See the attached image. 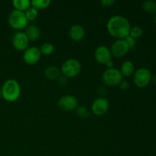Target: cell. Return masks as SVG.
Segmentation results:
<instances>
[{
    "instance_id": "52a82bcc",
    "label": "cell",
    "mask_w": 156,
    "mask_h": 156,
    "mask_svg": "<svg viewBox=\"0 0 156 156\" xmlns=\"http://www.w3.org/2000/svg\"><path fill=\"white\" fill-rule=\"evenodd\" d=\"M58 106L64 111H74L78 107V100L74 95L65 94L58 100Z\"/></svg>"
},
{
    "instance_id": "5b68a950",
    "label": "cell",
    "mask_w": 156,
    "mask_h": 156,
    "mask_svg": "<svg viewBox=\"0 0 156 156\" xmlns=\"http://www.w3.org/2000/svg\"><path fill=\"white\" fill-rule=\"evenodd\" d=\"M123 80V76L120 70L116 68L107 69L101 76V81L105 85L109 87L119 85Z\"/></svg>"
},
{
    "instance_id": "f1b7e54d",
    "label": "cell",
    "mask_w": 156,
    "mask_h": 156,
    "mask_svg": "<svg viewBox=\"0 0 156 156\" xmlns=\"http://www.w3.org/2000/svg\"><path fill=\"white\" fill-rule=\"evenodd\" d=\"M152 81L153 82L154 84H155L156 85V74L154 75V76L152 77Z\"/></svg>"
},
{
    "instance_id": "f546056e",
    "label": "cell",
    "mask_w": 156,
    "mask_h": 156,
    "mask_svg": "<svg viewBox=\"0 0 156 156\" xmlns=\"http://www.w3.org/2000/svg\"><path fill=\"white\" fill-rule=\"evenodd\" d=\"M2 97V89L0 88V98Z\"/></svg>"
},
{
    "instance_id": "603a6c76",
    "label": "cell",
    "mask_w": 156,
    "mask_h": 156,
    "mask_svg": "<svg viewBox=\"0 0 156 156\" xmlns=\"http://www.w3.org/2000/svg\"><path fill=\"white\" fill-rule=\"evenodd\" d=\"M143 29L139 26H134V27H131L130 30H129V36L133 37V38H138L143 35Z\"/></svg>"
},
{
    "instance_id": "4316f807",
    "label": "cell",
    "mask_w": 156,
    "mask_h": 156,
    "mask_svg": "<svg viewBox=\"0 0 156 156\" xmlns=\"http://www.w3.org/2000/svg\"><path fill=\"white\" fill-rule=\"evenodd\" d=\"M58 82H59V85L63 86V85H66V83L68 82V79L66 77H65L64 76H62L58 79Z\"/></svg>"
},
{
    "instance_id": "d6986e66",
    "label": "cell",
    "mask_w": 156,
    "mask_h": 156,
    "mask_svg": "<svg viewBox=\"0 0 156 156\" xmlns=\"http://www.w3.org/2000/svg\"><path fill=\"white\" fill-rule=\"evenodd\" d=\"M40 50H41V54L44 56H50L54 52L55 47L51 43H44L41 45Z\"/></svg>"
},
{
    "instance_id": "7402d4cb",
    "label": "cell",
    "mask_w": 156,
    "mask_h": 156,
    "mask_svg": "<svg viewBox=\"0 0 156 156\" xmlns=\"http://www.w3.org/2000/svg\"><path fill=\"white\" fill-rule=\"evenodd\" d=\"M24 13H25L26 18L28 21H34L38 15V10L30 6L28 9L25 11Z\"/></svg>"
},
{
    "instance_id": "5bb4252c",
    "label": "cell",
    "mask_w": 156,
    "mask_h": 156,
    "mask_svg": "<svg viewBox=\"0 0 156 156\" xmlns=\"http://www.w3.org/2000/svg\"><path fill=\"white\" fill-rule=\"evenodd\" d=\"M44 75L50 80L58 79L61 76L60 69H59L56 66H50L45 69Z\"/></svg>"
},
{
    "instance_id": "9a60e30c",
    "label": "cell",
    "mask_w": 156,
    "mask_h": 156,
    "mask_svg": "<svg viewBox=\"0 0 156 156\" xmlns=\"http://www.w3.org/2000/svg\"><path fill=\"white\" fill-rule=\"evenodd\" d=\"M134 69H135V67H134V64L133 63V62L126 60L124 61L120 66V72L122 76L128 77L134 73Z\"/></svg>"
},
{
    "instance_id": "83f0119b",
    "label": "cell",
    "mask_w": 156,
    "mask_h": 156,
    "mask_svg": "<svg viewBox=\"0 0 156 156\" xmlns=\"http://www.w3.org/2000/svg\"><path fill=\"white\" fill-rule=\"evenodd\" d=\"M114 62H113L112 60L109 61L108 62H107L106 64H105V66H106L107 67H108V69H111V68H114Z\"/></svg>"
},
{
    "instance_id": "484cf974",
    "label": "cell",
    "mask_w": 156,
    "mask_h": 156,
    "mask_svg": "<svg viewBox=\"0 0 156 156\" xmlns=\"http://www.w3.org/2000/svg\"><path fill=\"white\" fill-rule=\"evenodd\" d=\"M114 2H115L114 0H101V4L105 7H111L112 5L114 4Z\"/></svg>"
},
{
    "instance_id": "2e32d148",
    "label": "cell",
    "mask_w": 156,
    "mask_h": 156,
    "mask_svg": "<svg viewBox=\"0 0 156 156\" xmlns=\"http://www.w3.org/2000/svg\"><path fill=\"white\" fill-rule=\"evenodd\" d=\"M26 35L28 37L29 41H37L41 36V30L37 26L29 25L26 29Z\"/></svg>"
},
{
    "instance_id": "6da1fadb",
    "label": "cell",
    "mask_w": 156,
    "mask_h": 156,
    "mask_svg": "<svg viewBox=\"0 0 156 156\" xmlns=\"http://www.w3.org/2000/svg\"><path fill=\"white\" fill-rule=\"evenodd\" d=\"M130 28L129 21L126 17L122 15H114L107 23L108 32L117 40L125 39L129 34Z\"/></svg>"
},
{
    "instance_id": "4fadbf2b",
    "label": "cell",
    "mask_w": 156,
    "mask_h": 156,
    "mask_svg": "<svg viewBox=\"0 0 156 156\" xmlns=\"http://www.w3.org/2000/svg\"><path fill=\"white\" fill-rule=\"evenodd\" d=\"M85 31L84 27L81 24H75L70 27L69 30V35L73 41L79 42L84 38Z\"/></svg>"
},
{
    "instance_id": "d4e9b609",
    "label": "cell",
    "mask_w": 156,
    "mask_h": 156,
    "mask_svg": "<svg viewBox=\"0 0 156 156\" xmlns=\"http://www.w3.org/2000/svg\"><path fill=\"white\" fill-rule=\"evenodd\" d=\"M119 87H120V89L122 90H126L129 88V83L126 80H122L120 82V83L119 84Z\"/></svg>"
},
{
    "instance_id": "cb8c5ba5",
    "label": "cell",
    "mask_w": 156,
    "mask_h": 156,
    "mask_svg": "<svg viewBox=\"0 0 156 156\" xmlns=\"http://www.w3.org/2000/svg\"><path fill=\"white\" fill-rule=\"evenodd\" d=\"M125 41H126V44H128V46H129V49H132L134 47L136 46V39L135 38H133V37L129 36V35H128L127 37H126V38H125Z\"/></svg>"
},
{
    "instance_id": "277c9868",
    "label": "cell",
    "mask_w": 156,
    "mask_h": 156,
    "mask_svg": "<svg viewBox=\"0 0 156 156\" xmlns=\"http://www.w3.org/2000/svg\"><path fill=\"white\" fill-rule=\"evenodd\" d=\"M8 21L9 24L12 28L16 29V30H21V29L24 28L27 26L28 20L26 18L25 13L24 12L15 10L10 12L8 18Z\"/></svg>"
},
{
    "instance_id": "7c38bea8",
    "label": "cell",
    "mask_w": 156,
    "mask_h": 156,
    "mask_svg": "<svg viewBox=\"0 0 156 156\" xmlns=\"http://www.w3.org/2000/svg\"><path fill=\"white\" fill-rule=\"evenodd\" d=\"M29 39L24 32H17L12 38L13 47L19 51H24L29 46Z\"/></svg>"
},
{
    "instance_id": "ac0fdd59",
    "label": "cell",
    "mask_w": 156,
    "mask_h": 156,
    "mask_svg": "<svg viewBox=\"0 0 156 156\" xmlns=\"http://www.w3.org/2000/svg\"><path fill=\"white\" fill-rule=\"evenodd\" d=\"M50 0H32L30 1V5L36 9H47L50 5Z\"/></svg>"
},
{
    "instance_id": "e0dca14e",
    "label": "cell",
    "mask_w": 156,
    "mask_h": 156,
    "mask_svg": "<svg viewBox=\"0 0 156 156\" xmlns=\"http://www.w3.org/2000/svg\"><path fill=\"white\" fill-rule=\"evenodd\" d=\"M14 8L15 10L24 12L30 7V1L29 0H14L12 2Z\"/></svg>"
},
{
    "instance_id": "7a4b0ae2",
    "label": "cell",
    "mask_w": 156,
    "mask_h": 156,
    "mask_svg": "<svg viewBox=\"0 0 156 156\" xmlns=\"http://www.w3.org/2000/svg\"><path fill=\"white\" fill-rule=\"evenodd\" d=\"M2 89V97L9 102H14L21 95V86L15 79H8L3 84Z\"/></svg>"
},
{
    "instance_id": "8992f818",
    "label": "cell",
    "mask_w": 156,
    "mask_h": 156,
    "mask_svg": "<svg viewBox=\"0 0 156 156\" xmlns=\"http://www.w3.org/2000/svg\"><path fill=\"white\" fill-rule=\"evenodd\" d=\"M152 73L146 68H140L133 74V82L139 88H145L152 81Z\"/></svg>"
},
{
    "instance_id": "30bf717a",
    "label": "cell",
    "mask_w": 156,
    "mask_h": 156,
    "mask_svg": "<svg viewBox=\"0 0 156 156\" xmlns=\"http://www.w3.org/2000/svg\"><path fill=\"white\" fill-rule=\"evenodd\" d=\"M94 59L96 62L100 64H105L111 60L112 54L111 50L107 46L101 45L95 49L94 51Z\"/></svg>"
},
{
    "instance_id": "8fae6325",
    "label": "cell",
    "mask_w": 156,
    "mask_h": 156,
    "mask_svg": "<svg viewBox=\"0 0 156 156\" xmlns=\"http://www.w3.org/2000/svg\"><path fill=\"white\" fill-rule=\"evenodd\" d=\"M109 109V101L105 98H98L91 105V111L97 116L104 115Z\"/></svg>"
},
{
    "instance_id": "ba28073f",
    "label": "cell",
    "mask_w": 156,
    "mask_h": 156,
    "mask_svg": "<svg viewBox=\"0 0 156 156\" xmlns=\"http://www.w3.org/2000/svg\"><path fill=\"white\" fill-rule=\"evenodd\" d=\"M110 50L113 56L120 58L124 56L129 52V47L124 39H119L113 43Z\"/></svg>"
},
{
    "instance_id": "4dcf8cb0",
    "label": "cell",
    "mask_w": 156,
    "mask_h": 156,
    "mask_svg": "<svg viewBox=\"0 0 156 156\" xmlns=\"http://www.w3.org/2000/svg\"><path fill=\"white\" fill-rule=\"evenodd\" d=\"M154 21H155V24H156V15H155V19H154Z\"/></svg>"
},
{
    "instance_id": "3957f363",
    "label": "cell",
    "mask_w": 156,
    "mask_h": 156,
    "mask_svg": "<svg viewBox=\"0 0 156 156\" xmlns=\"http://www.w3.org/2000/svg\"><path fill=\"white\" fill-rule=\"evenodd\" d=\"M82 69V65L78 59L71 58L62 62L60 67V71L62 76L69 78L76 77L80 73Z\"/></svg>"
},
{
    "instance_id": "ffe728a7",
    "label": "cell",
    "mask_w": 156,
    "mask_h": 156,
    "mask_svg": "<svg viewBox=\"0 0 156 156\" xmlns=\"http://www.w3.org/2000/svg\"><path fill=\"white\" fill-rule=\"evenodd\" d=\"M143 9L147 13H155L156 12V2L152 0H147L143 2Z\"/></svg>"
},
{
    "instance_id": "9c48e42d",
    "label": "cell",
    "mask_w": 156,
    "mask_h": 156,
    "mask_svg": "<svg viewBox=\"0 0 156 156\" xmlns=\"http://www.w3.org/2000/svg\"><path fill=\"white\" fill-rule=\"evenodd\" d=\"M41 53L40 48L37 47H30L26 49L23 54V60L28 65H34L40 60Z\"/></svg>"
},
{
    "instance_id": "44dd1931",
    "label": "cell",
    "mask_w": 156,
    "mask_h": 156,
    "mask_svg": "<svg viewBox=\"0 0 156 156\" xmlns=\"http://www.w3.org/2000/svg\"><path fill=\"white\" fill-rule=\"evenodd\" d=\"M76 114L79 118L82 119H86L88 117L89 114V111L88 109L85 106H78L76 110Z\"/></svg>"
}]
</instances>
